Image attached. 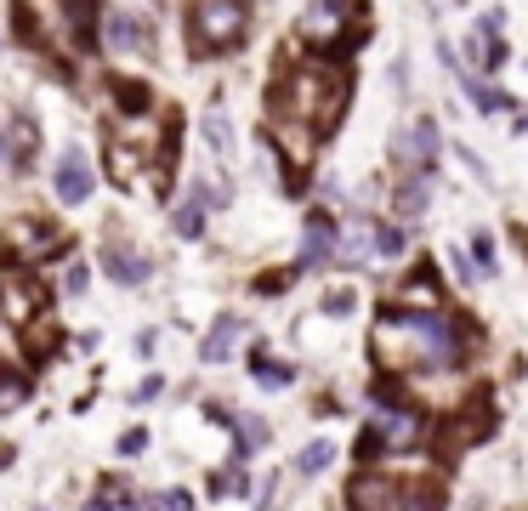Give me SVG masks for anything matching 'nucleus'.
<instances>
[{
    "label": "nucleus",
    "instance_id": "nucleus-1",
    "mask_svg": "<svg viewBox=\"0 0 528 511\" xmlns=\"http://www.w3.org/2000/svg\"><path fill=\"white\" fill-rule=\"evenodd\" d=\"M370 353L381 370H449L460 358V324L432 307V313H387L375 318Z\"/></svg>",
    "mask_w": 528,
    "mask_h": 511
},
{
    "label": "nucleus",
    "instance_id": "nucleus-2",
    "mask_svg": "<svg viewBox=\"0 0 528 511\" xmlns=\"http://www.w3.org/2000/svg\"><path fill=\"white\" fill-rule=\"evenodd\" d=\"M347 103V80L330 63H296L273 86V125H301V131H330Z\"/></svg>",
    "mask_w": 528,
    "mask_h": 511
},
{
    "label": "nucleus",
    "instance_id": "nucleus-3",
    "mask_svg": "<svg viewBox=\"0 0 528 511\" xmlns=\"http://www.w3.org/2000/svg\"><path fill=\"white\" fill-rule=\"evenodd\" d=\"M438 500L426 489H404L398 477L387 472H364L352 483V511H432Z\"/></svg>",
    "mask_w": 528,
    "mask_h": 511
},
{
    "label": "nucleus",
    "instance_id": "nucleus-4",
    "mask_svg": "<svg viewBox=\"0 0 528 511\" xmlns=\"http://www.w3.org/2000/svg\"><path fill=\"white\" fill-rule=\"evenodd\" d=\"M245 35V0H199L194 6V46L199 52H228Z\"/></svg>",
    "mask_w": 528,
    "mask_h": 511
},
{
    "label": "nucleus",
    "instance_id": "nucleus-5",
    "mask_svg": "<svg viewBox=\"0 0 528 511\" xmlns=\"http://www.w3.org/2000/svg\"><path fill=\"white\" fill-rule=\"evenodd\" d=\"M358 12V0H313L307 12H301L296 35L307 40V46H335V40L347 35V18Z\"/></svg>",
    "mask_w": 528,
    "mask_h": 511
},
{
    "label": "nucleus",
    "instance_id": "nucleus-6",
    "mask_svg": "<svg viewBox=\"0 0 528 511\" xmlns=\"http://www.w3.org/2000/svg\"><path fill=\"white\" fill-rule=\"evenodd\" d=\"M421 438H426V421L415 415V409H381L358 449H370L375 455V449H409V443H421Z\"/></svg>",
    "mask_w": 528,
    "mask_h": 511
},
{
    "label": "nucleus",
    "instance_id": "nucleus-7",
    "mask_svg": "<svg viewBox=\"0 0 528 511\" xmlns=\"http://www.w3.org/2000/svg\"><path fill=\"white\" fill-rule=\"evenodd\" d=\"M216 205H222V194H216L211 182H194V188H188V199H182V205H176V216H171L176 239H199V233H205V216H211Z\"/></svg>",
    "mask_w": 528,
    "mask_h": 511
},
{
    "label": "nucleus",
    "instance_id": "nucleus-8",
    "mask_svg": "<svg viewBox=\"0 0 528 511\" xmlns=\"http://www.w3.org/2000/svg\"><path fill=\"white\" fill-rule=\"evenodd\" d=\"M108 46L120 57H148L154 35H148V23H142L131 6H114V12H108Z\"/></svg>",
    "mask_w": 528,
    "mask_h": 511
},
{
    "label": "nucleus",
    "instance_id": "nucleus-9",
    "mask_svg": "<svg viewBox=\"0 0 528 511\" xmlns=\"http://www.w3.org/2000/svg\"><path fill=\"white\" fill-rule=\"evenodd\" d=\"M57 199L63 205H86L91 199V159L80 148H63L57 154Z\"/></svg>",
    "mask_w": 528,
    "mask_h": 511
},
{
    "label": "nucleus",
    "instance_id": "nucleus-10",
    "mask_svg": "<svg viewBox=\"0 0 528 511\" xmlns=\"http://www.w3.org/2000/svg\"><path fill=\"white\" fill-rule=\"evenodd\" d=\"M103 273L114 284H131V290H137V284L154 279V262H148L142 250H131V245H120V239H114V245H103Z\"/></svg>",
    "mask_w": 528,
    "mask_h": 511
},
{
    "label": "nucleus",
    "instance_id": "nucleus-11",
    "mask_svg": "<svg viewBox=\"0 0 528 511\" xmlns=\"http://www.w3.org/2000/svg\"><path fill=\"white\" fill-rule=\"evenodd\" d=\"M335 256V222L324 211L307 216V245H301V267H324Z\"/></svg>",
    "mask_w": 528,
    "mask_h": 511
},
{
    "label": "nucleus",
    "instance_id": "nucleus-12",
    "mask_svg": "<svg viewBox=\"0 0 528 511\" xmlns=\"http://www.w3.org/2000/svg\"><path fill=\"white\" fill-rule=\"evenodd\" d=\"M404 159H415V171H421V177H426V165L438 159V125L426 120V114H421L415 125H409V137H404Z\"/></svg>",
    "mask_w": 528,
    "mask_h": 511
},
{
    "label": "nucleus",
    "instance_id": "nucleus-13",
    "mask_svg": "<svg viewBox=\"0 0 528 511\" xmlns=\"http://www.w3.org/2000/svg\"><path fill=\"white\" fill-rule=\"evenodd\" d=\"M239 335H245V324H239V318H222V324L205 335V347H199V353H205V364H222V358L239 347Z\"/></svg>",
    "mask_w": 528,
    "mask_h": 511
},
{
    "label": "nucleus",
    "instance_id": "nucleus-14",
    "mask_svg": "<svg viewBox=\"0 0 528 511\" xmlns=\"http://www.w3.org/2000/svg\"><path fill=\"white\" fill-rule=\"evenodd\" d=\"M330 460H335V443H330V438H318V443H307V449L296 455V472H301V477H318L324 466H330Z\"/></svg>",
    "mask_w": 528,
    "mask_h": 511
},
{
    "label": "nucleus",
    "instance_id": "nucleus-15",
    "mask_svg": "<svg viewBox=\"0 0 528 511\" xmlns=\"http://www.w3.org/2000/svg\"><path fill=\"white\" fill-rule=\"evenodd\" d=\"M426 194H432V188H426V177H421V171H415V177H409L404 188H398V211H404L409 222H415V216L426 211Z\"/></svg>",
    "mask_w": 528,
    "mask_h": 511
},
{
    "label": "nucleus",
    "instance_id": "nucleus-16",
    "mask_svg": "<svg viewBox=\"0 0 528 511\" xmlns=\"http://www.w3.org/2000/svg\"><path fill=\"white\" fill-rule=\"evenodd\" d=\"M108 171H114V182H125V188H131V182L142 177V159H131V148H125V142H114V148H108Z\"/></svg>",
    "mask_w": 528,
    "mask_h": 511
},
{
    "label": "nucleus",
    "instance_id": "nucleus-17",
    "mask_svg": "<svg viewBox=\"0 0 528 511\" xmlns=\"http://www.w3.org/2000/svg\"><path fill=\"white\" fill-rule=\"evenodd\" d=\"M233 438H239V455H250V449H262V443H267V426H262V415H239V421H233Z\"/></svg>",
    "mask_w": 528,
    "mask_h": 511
},
{
    "label": "nucleus",
    "instance_id": "nucleus-18",
    "mask_svg": "<svg viewBox=\"0 0 528 511\" xmlns=\"http://www.w3.org/2000/svg\"><path fill=\"white\" fill-rule=\"evenodd\" d=\"M460 86H466V97H472V103L483 108V114H494V108H506V103H511L506 91H489L483 80H472V74H460Z\"/></svg>",
    "mask_w": 528,
    "mask_h": 511
},
{
    "label": "nucleus",
    "instance_id": "nucleus-19",
    "mask_svg": "<svg viewBox=\"0 0 528 511\" xmlns=\"http://www.w3.org/2000/svg\"><path fill=\"white\" fill-rule=\"evenodd\" d=\"M205 142H211L216 154H228V142H233V120L222 114V108H211V114H205Z\"/></svg>",
    "mask_w": 528,
    "mask_h": 511
},
{
    "label": "nucleus",
    "instance_id": "nucleus-20",
    "mask_svg": "<svg viewBox=\"0 0 528 511\" xmlns=\"http://www.w3.org/2000/svg\"><path fill=\"white\" fill-rule=\"evenodd\" d=\"M256 381H262V387H290V364H284V358L256 353Z\"/></svg>",
    "mask_w": 528,
    "mask_h": 511
},
{
    "label": "nucleus",
    "instance_id": "nucleus-21",
    "mask_svg": "<svg viewBox=\"0 0 528 511\" xmlns=\"http://www.w3.org/2000/svg\"><path fill=\"white\" fill-rule=\"evenodd\" d=\"M370 245L381 250V256H404V228H370Z\"/></svg>",
    "mask_w": 528,
    "mask_h": 511
},
{
    "label": "nucleus",
    "instance_id": "nucleus-22",
    "mask_svg": "<svg viewBox=\"0 0 528 511\" xmlns=\"http://www.w3.org/2000/svg\"><path fill=\"white\" fill-rule=\"evenodd\" d=\"M250 489V477L239 472V466H233V472H216L211 477V494H245Z\"/></svg>",
    "mask_w": 528,
    "mask_h": 511
},
{
    "label": "nucleus",
    "instance_id": "nucleus-23",
    "mask_svg": "<svg viewBox=\"0 0 528 511\" xmlns=\"http://www.w3.org/2000/svg\"><path fill=\"white\" fill-rule=\"evenodd\" d=\"M23 398H29V381H23V375H12V381H0V409H18Z\"/></svg>",
    "mask_w": 528,
    "mask_h": 511
},
{
    "label": "nucleus",
    "instance_id": "nucleus-24",
    "mask_svg": "<svg viewBox=\"0 0 528 511\" xmlns=\"http://www.w3.org/2000/svg\"><path fill=\"white\" fill-rule=\"evenodd\" d=\"M290 279H296L290 267H284V273H262V279H256V290H262V296H284V290H290Z\"/></svg>",
    "mask_w": 528,
    "mask_h": 511
},
{
    "label": "nucleus",
    "instance_id": "nucleus-25",
    "mask_svg": "<svg viewBox=\"0 0 528 511\" xmlns=\"http://www.w3.org/2000/svg\"><path fill=\"white\" fill-rule=\"evenodd\" d=\"M472 256H477V267H483V273L494 267V245H489V233H472Z\"/></svg>",
    "mask_w": 528,
    "mask_h": 511
},
{
    "label": "nucleus",
    "instance_id": "nucleus-26",
    "mask_svg": "<svg viewBox=\"0 0 528 511\" xmlns=\"http://www.w3.org/2000/svg\"><path fill=\"white\" fill-rule=\"evenodd\" d=\"M324 313H352V290H330V301H324Z\"/></svg>",
    "mask_w": 528,
    "mask_h": 511
},
{
    "label": "nucleus",
    "instance_id": "nucleus-27",
    "mask_svg": "<svg viewBox=\"0 0 528 511\" xmlns=\"http://www.w3.org/2000/svg\"><path fill=\"white\" fill-rule=\"evenodd\" d=\"M142 449H148V432H142V426L120 438V455H142Z\"/></svg>",
    "mask_w": 528,
    "mask_h": 511
},
{
    "label": "nucleus",
    "instance_id": "nucleus-28",
    "mask_svg": "<svg viewBox=\"0 0 528 511\" xmlns=\"http://www.w3.org/2000/svg\"><path fill=\"white\" fill-rule=\"evenodd\" d=\"M159 511H194V500H188V494H159Z\"/></svg>",
    "mask_w": 528,
    "mask_h": 511
},
{
    "label": "nucleus",
    "instance_id": "nucleus-29",
    "mask_svg": "<svg viewBox=\"0 0 528 511\" xmlns=\"http://www.w3.org/2000/svg\"><path fill=\"white\" fill-rule=\"evenodd\" d=\"M449 267H455V279H472V262H466L460 250H449Z\"/></svg>",
    "mask_w": 528,
    "mask_h": 511
},
{
    "label": "nucleus",
    "instance_id": "nucleus-30",
    "mask_svg": "<svg viewBox=\"0 0 528 511\" xmlns=\"http://www.w3.org/2000/svg\"><path fill=\"white\" fill-rule=\"evenodd\" d=\"M142 511H159V500H142Z\"/></svg>",
    "mask_w": 528,
    "mask_h": 511
}]
</instances>
